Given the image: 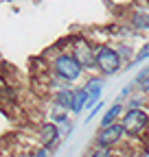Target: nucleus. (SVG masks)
Returning <instances> with one entry per match:
<instances>
[{"mask_svg":"<svg viewBox=\"0 0 149 157\" xmlns=\"http://www.w3.org/2000/svg\"><path fill=\"white\" fill-rule=\"evenodd\" d=\"M33 157H48V148H46V146H42L40 151H35V155H33Z\"/></svg>","mask_w":149,"mask_h":157,"instance_id":"obj_15","label":"nucleus"},{"mask_svg":"<svg viewBox=\"0 0 149 157\" xmlns=\"http://www.w3.org/2000/svg\"><path fill=\"white\" fill-rule=\"evenodd\" d=\"M88 105V90L86 87H77V90H72V107L70 111L72 113H81Z\"/></svg>","mask_w":149,"mask_h":157,"instance_id":"obj_8","label":"nucleus"},{"mask_svg":"<svg viewBox=\"0 0 149 157\" xmlns=\"http://www.w3.org/2000/svg\"><path fill=\"white\" fill-rule=\"evenodd\" d=\"M147 70H149V68H147Z\"/></svg>","mask_w":149,"mask_h":157,"instance_id":"obj_17","label":"nucleus"},{"mask_svg":"<svg viewBox=\"0 0 149 157\" xmlns=\"http://www.w3.org/2000/svg\"><path fill=\"white\" fill-rule=\"evenodd\" d=\"M72 57L81 63L83 70H97V48H92L86 39H77L72 46Z\"/></svg>","mask_w":149,"mask_h":157,"instance_id":"obj_4","label":"nucleus"},{"mask_svg":"<svg viewBox=\"0 0 149 157\" xmlns=\"http://www.w3.org/2000/svg\"><path fill=\"white\" fill-rule=\"evenodd\" d=\"M134 83H136V85H138L145 94H149V70H147V68H145V70L136 76V81H134Z\"/></svg>","mask_w":149,"mask_h":157,"instance_id":"obj_13","label":"nucleus"},{"mask_svg":"<svg viewBox=\"0 0 149 157\" xmlns=\"http://www.w3.org/2000/svg\"><path fill=\"white\" fill-rule=\"evenodd\" d=\"M40 140H42V144H44L46 148H50L55 142L59 140V129H57V124H55V122H44V124L40 127Z\"/></svg>","mask_w":149,"mask_h":157,"instance_id":"obj_7","label":"nucleus"},{"mask_svg":"<svg viewBox=\"0 0 149 157\" xmlns=\"http://www.w3.org/2000/svg\"><path fill=\"white\" fill-rule=\"evenodd\" d=\"M145 5H147V9H149V0H145Z\"/></svg>","mask_w":149,"mask_h":157,"instance_id":"obj_16","label":"nucleus"},{"mask_svg":"<svg viewBox=\"0 0 149 157\" xmlns=\"http://www.w3.org/2000/svg\"><path fill=\"white\" fill-rule=\"evenodd\" d=\"M86 157H112V148L110 146H101V144H95L90 148V153Z\"/></svg>","mask_w":149,"mask_h":157,"instance_id":"obj_12","label":"nucleus"},{"mask_svg":"<svg viewBox=\"0 0 149 157\" xmlns=\"http://www.w3.org/2000/svg\"><path fill=\"white\" fill-rule=\"evenodd\" d=\"M123 135H125L123 124H121V122H112V124H107V127H101V131H99V135H97V144L112 148V146H116V144L123 140Z\"/></svg>","mask_w":149,"mask_h":157,"instance_id":"obj_5","label":"nucleus"},{"mask_svg":"<svg viewBox=\"0 0 149 157\" xmlns=\"http://www.w3.org/2000/svg\"><path fill=\"white\" fill-rule=\"evenodd\" d=\"M145 59H149V42H147V44H145V46H143V48L136 52V57H134V61H132V63L136 66V63L145 61Z\"/></svg>","mask_w":149,"mask_h":157,"instance_id":"obj_14","label":"nucleus"},{"mask_svg":"<svg viewBox=\"0 0 149 157\" xmlns=\"http://www.w3.org/2000/svg\"><path fill=\"white\" fill-rule=\"evenodd\" d=\"M88 90V105L86 107H95L99 101H101V92H103V78L99 76H92L90 81L83 85Z\"/></svg>","mask_w":149,"mask_h":157,"instance_id":"obj_6","label":"nucleus"},{"mask_svg":"<svg viewBox=\"0 0 149 157\" xmlns=\"http://www.w3.org/2000/svg\"><path fill=\"white\" fill-rule=\"evenodd\" d=\"M129 22H132V29H136V31H149V11L147 9L134 11Z\"/></svg>","mask_w":149,"mask_h":157,"instance_id":"obj_9","label":"nucleus"},{"mask_svg":"<svg viewBox=\"0 0 149 157\" xmlns=\"http://www.w3.org/2000/svg\"><path fill=\"white\" fill-rule=\"evenodd\" d=\"M121 111H123V105L121 103H114L105 113H103V118H101V127H107V124H112V122H116V118L121 116Z\"/></svg>","mask_w":149,"mask_h":157,"instance_id":"obj_10","label":"nucleus"},{"mask_svg":"<svg viewBox=\"0 0 149 157\" xmlns=\"http://www.w3.org/2000/svg\"><path fill=\"white\" fill-rule=\"evenodd\" d=\"M121 63H123V57L119 55L116 48L112 46H97V70L103 74V76H112L121 70Z\"/></svg>","mask_w":149,"mask_h":157,"instance_id":"obj_2","label":"nucleus"},{"mask_svg":"<svg viewBox=\"0 0 149 157\" xmlns=\"http://www.w3.org/2000/svg\"><path fill=\"white\" fill-rule=\"evenodd\" d=\"M125 135H140L147 127H149V113L140 107V109H127L123 113V120H121Z\"/></svg>","mask_w":149,"mask_h":157,"instance_id":"obj_3","label":"nucleus"},{"mask_svg":"<svg viewBox=\"0 0 149 157\" xmlns=\"http://www.w3.org/2000/svg\"><path fill=\"white\" fill-rule=\"evenodd\" d=\"M53 98H55V103L62 105L64 109H70L72 107V90H68V87H62Z\"/></svg>","mask_w":149,"mask_h":157,"instance_id":"obj_11","label":"nucleus"},{"mask_svg":"<svg viewBox=\"0 0 149 157\" xmlns=\"http://www.w3.org/2000/svg\"><path fill=\"white\" fill-rule=\"evenodd\" d=\"M53 72L55 76L64 83H74L79 81L81 74H83V68L77 59L72 57V52H59L57 57L53 59Z\"/></svg>","mask_w":149,"mask_h":157,"instance_id":"obj_1","label":"nucleus"}]
</instances>
